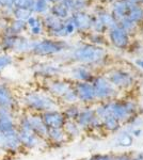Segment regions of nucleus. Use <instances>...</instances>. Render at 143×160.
I'll use <instances>...</instances> for the list:
<instances>
[{"label": "nucleus", "mask_w": 143, "mask_h": 160, "mask_svg": "<svg viewBox=\"0 0 143 160\" xmlns=\"http://www.w3.org/2000/svg\"><path fill=\"white\" fill-rule=\"evenodd\" d=\"M15 0H0V7L1 9L3 8H14Z\"/></svg>", "instance_id": "obj_45"}, {"label": "nucleus", "mask_w": 143, "mask_h": 160, "mask_svg": "<svg viewBox=\"0 0 143 160\" xmlns=\"http://www.w3.org/2000/svg\"><path fill=\"white\" fill-rule=\"evenodd\" d=\"M18 131V138H19L20 146L23 151H35V149L42 148L43 145H45L46 141L38 137L34 132L31 130H24V129H17Z\"/></svg>", "instance_id": "obj_9"}, {"label": "nucleus", "mask_w": 143, "mask_h": 160, "mask_svg": "<svg viewBox=\"0 0 143 160\" xmlns=\"http://www.w3.org/2000/svg\"><path fill=\"white\" fill-rule=\"evenodd\" d=\"M64 30H65V33H66V38L73 35L75 33V31H76V27H75L71 16L64 20Z\"/></svg>", "instance_id": "obj_38"}, {"label": "nucleus", "mask_w": 143, "mask_h": 160, "mask_svg": "<svg viewBox=\"0 0 143 160\" xmlns=\"http://www.w3.org/2000/svg\"><path fill=\"white\" fill-rule=\"evenodd\" d=\"M131 160H143V153L137 155L136 157H134V158H131Z\"/></svg>", "instance_id": "obj_48"}, {"label": "nucleus", "mask_w": 143, "mask_h": 160, "mask_svg": "<svg viewBox=\"0 0 143 160\" xmlns=\"http://www.w3.org/2000/svg\"><path fill=\"white\" fill-rule=\"evenodd\" d=\"M142 133V130L140 129V128H138V129H132L131 131V136H135V137H140Z\"/></svg>", "instance_id": "obj_47"}, {"label": "nucleus", "mask_w": 143, "mask_h": 160, "mask_svg": "<svg viewBox=\"0 0 143 160\" xmlns=\"http://www.w3.org/2000/svg\"><path fill=\"white\" fill-rule=\"evenodd\" d=\"M128 4L126 3L124 0H116L113 3V9H112V16L116 22H120L122 18L126 17L127 11H128Z\"/></svg>", "instance_id": "obj_23"}, {"label": "nucleus", "mask_w": 143, "mask_h": 160, "mask_svg": "<svg viewBox=\"0 0 143 160\" xmlns=\"http://www.w3.org/2000/svg\"><path fill=\"white\" fill-rule=\"evenodd\" d=\"M34 0H15L14 8H20V9H29L31 10V7L33 4Z\"/></svg>", "instance_id": "obj_39"}, {"label": "nucleus", "mask_w": 143, "mask_h": 160, "mask_svg": "<svg viewBox=\"0 0 143 160\" xmlns=\"http://www.w3.org/2000/svg\"><path fill=\"white\" fill-rule=\"evenodd\" d=\"M61 1H62V0H61Z\"/></svg>", "instance_id": "obj_52"}, {"label": "nucleus", "mask_w": 143, "mask_h": 160, "mask_svg": "<svg viewBox=\"0 0 143 160\" xmlns=\"http://www.w3.org/2000/svg\"><path fill=\"white\" fill-rule=\"evenodd\" d=\"M90 40H91V42L93 43V45H94V44H101V43H103V41H104V38H101L98 33H95V34L91 35Z\"/></svg>", "instance_id": "obj_44"}, {"label": "nucleus", "mask_w": 143, "mask_h": 160, "mask_svg": "<svg viewBox=\"0 0 143 160\" xmlns=\"http://www.w3.org/2000/svg\"><path fill=\"white\" fill-rule=\"evenodd\" d=\"M91 28H93V29L96 31V33L103 32V31L106 29V27L101 24L100 20L98 18H94V17L92 18V25H91Z\"/></svg>", "instance_id": "obj_40"}, {"label": "nucleus", "mask_w": 143, "mask_h": 160, "mask_svg": "<svg viewBox=\"0 0 143 160\" xmlns=\"http://www.w3.org/2000/svg\"><path fill=\"white\" fill-rule=\"evenodd\" d=\"M26 24H27V30H28V29H30V28H33V27H35V26H38V25L43 24L42 17L38 16V15L32 14L29 18L26 20Z\"/></svg>", "instance_id": "obj_37"}, {"label": "nucleus", "mask_w": 143, "mask_h": 160, "mask_svg": "<svg viewBox=\"0 0 143 160\" xmlns=\"http://www.w3.org/2000/svg\"><path fill=\"white\" fill-rule=\"evenodd\" d=\"M25 32H27V24H26V22L12 18L8 28L2 31L0 34H10L18 37V35L25 34Z\"/></svg>", "instance_id": "obj_22"}, {"label": "nucleus", "mask_w": 143, "mask_h": 160, "mask_svg": "<svg viewBox=\"0 0 143 160\" xmlns=\"http://www.w3.org/2000/svg\"><path fill=\"white\" fill-rule=\"evenodd\" d=\"M19 102L22 111L38 114L45 111L60 108L58 100L43 89L26 90L22 93V95H19Z\"/></svg>", "instance_id": "obj_1"}, {"label": "nucleus", "mask_w": 143, "mask_h": 160, "mask_svg": "<svg viewBox=\"0 0 143 160\" xmlns=\"http://www.w3.org/2000/svg\"><path fill=\"white\" fill-rule=\"evenodd\" d=\"M12 18H8V17H4V16H1L0 15V33L2 32L3 30H6L9 26L10 22H11Z\"/></svg>", "instance_id": "obj_42"}, {"label": "nucleus", "mask_w": 143, "mask_h": 160, "mask_svg": "<svg viewBox=\"0 0 143 160\" xmlns=\"http://www.w3.org/2000/svg\"><path fill=\"white\" fill-rule=\"evenodd\" d=\"M106 52L101 47L93 44H84L78 46L72 52L73 60L81 64H94L98 63L105 58Z\"/></svg>", "instance_id": "obj_4"}, {"label": "nucleus", "mask_w": 143, "mask_h": 160, "mask_svg": "<svg viewBox=\"0 0 143 160\" xmlns=\"http://www.w3.org/2000/svg\"><path fill=\"white\" fill-rule=\"evenodd\" d=\"M44 31H45V29H44V26H43V24H41L38 26H35V27L28 29L27 32H28V34H29V37L32 38V40H36V38L42 37V35L44 34Z\"/></svg>", "instance_id": "obj_36"}, {"label": "nucleus", "mask_w": 143, "mask_h": 160, "mask_svg": "<svg viewBox=\"0 0 143 160\" xmlns=\"http://www.w3.org/2000/svg\"><path fill=\"white\" fill-rule=\"evenodd\" d=\"M69 74H71V78L74 79L76 82H92L93 80L92 73L84 64L74 66Z\"/></svg>", "instance_id": "obj_19"}, {"label": "nucleus", "mask_w": 143, "mask_h": 160, "mask_svg": "<svg viewBox=\"0 0 143 160\" xmlns=\"http://www.w3.org/2000/svg\"><path fill=\"white\" fill-rule=\"evenodd\" d=\"M108 80L116 88L127 89L134 84V76L124 69H113L108 75Z\"/></svg>", "instance_id": "obj_11"}, {"label": "nucleus", "mask_w": 143, "mask_h": 160, "mask_svg": "<svg viewBox=\"0 0 143 160\" xmlns=\"http://www.w3.org/2000/svg\"><path fill=\"white\" fill-rule=\"evenodd\" d=\"M66 49H69V44L63 40L36 38L32 42L30 55L38 57V58H46V57L60 55Z\"/></svg>", "instance_id": "obj_3"}, {"label": "nucleus", "mask_w": 143, "mask_h": 160, "mask_svg": "<svg viewBox=\"0 0 143 160\" xmlns=\"http://www.w3.org/2000/svg\"><path fill=\"white\" fill-rule=\"evenodd\" d=\"M132 144V136L129 132H123L118 137L116 140V145L123 146V148H128Z\"/></svg>", "instance_id": "obj_34"}, {"label": "nucleus", "mask_w": 143, "mask_h": 160, "mask_svg": "<svg viewBox=\"0 0 143 160\" xmlns=\"http://www.w3.org/2000/svg\"><path fill=\"white\" fill-rule=\"evenodd\" d=\"M49 9H50V3L47 0H34L31 7V12L34 15L44 16L49 13Z\"/></svg>", "instance_id": "obj_27"}, {"label": "nucleus", "mask_w": 143, "mask_h": 160, "mask_svg": "<svg viewBox=\"0 0 143 160\" xmlns=\"http://www.w3.org/2000/svg\"><path fill=\"white\" fill-rule=\"evenodd\" d=\"M109 38H110L111 43H112L115 47L120 48V49L125 48L129 43L128 33H127L126 31H124L123 29H121L120 27H115V28L110 29Z\"/></svg>", "instance_id": "obj_16"}, {"label": "nucleus", "mask_w": 143, "mask_h": 160, "mask_svg": "<svg viewBox=\"0 0 143 160\" xmlns=\"http://www.w3.org/2000/svg\"><path fill=\"white\" fill-rule=\"evenodd\" d=\"M15 63V58L12 53L8 52H1L0 53V77L3 74V72L11 68L13 64Z\"/></svg>", "instance_id": "obj_30"}, {"label": "nucleus", "mask_w": 143, "mask_h": 160, "mask_svg": "<svg viewBox=\"0 0 143 160\" xmlns=\"http://www.w3.org/2000/svg\"><path fill=\"white\" fill-rule=\"evenodd\" d=\"M0 148L6 156L17 155L20 153V151H23L17 129L8 132H0Z\"/></svg>", "instance_id": "obj_6"}, {"label": "nucleus", "mask_w": 143, "mask_h": 160, "mask_svg": "<svg viewBox=\"0 0 143 160\" xmlns=\"http://www.w3.org/2000/svg\"><path fill=\"white\" fill-rule=\"evenodd\" d=\"M87 0H75L74 1V12H80L87 7ZM73 12V13H74Z\"/></svg>", "instance_id": "obj_41"}, {"label": "nucleus", "mask_w": 143, "mask_h": 160, "mask_svg": "<svg viewBox=\"0 0 143 160\" xmlns=\"http://www.w3.org/2000/svg\"><path fill=\"white\" fill-rule=\"evenodd\" d=\"M96 118V111L91 107H85L81 108L78 115L76 123L78 124L80 128L82 130L84 129H89L91 124H92L93 120Z\"/></svg>", "instance_id": "obj_18"}, {"label": "nucleus", "mask_w": 143, "mask_h": 160, "mask_svg": "<svg viewBox=\"0 0 143 160\" xmlns=\"http://www.w3.org/2000/svg\"><path fill=\"white\" fill-rule=\"evenodd\" d=\"M137 65L143 69V59H142V60H138L137 61Z\"/></svg>", "instance_id": "obj_49"}, {"label": "nucleus", "mask_w": 143, "mask_h": 160, "mask_svg": "<svg viewBox=\"0 0 143 160\" xmlns=\"http://www.w3.org/2000/svg\"><path fill=\"white\" fill-rule=\"evenodd\" d=\"M49 13L56 16L57 18L61 20H65L71 16V13L67 11V9L61 2H57V3L50 4V9H49Z\"/></svg>", "instance_id": "obj_25"}, {"label": "nucleus", "mask_w": 143, "mask_h": 160, "mask_svg": "<svg viewBox=\"0 0 143 160\" xmlns=\"http://www.w3.org/2000/svg\"><path fill=\"white\" fill-rule=\"evenodd\" d=\"M132 157L128 156L126 154H121V155H116V156H113L112 160H131Z\"/></svg>", "instance_id": "obj_46"}, {"label": "nucleus", "mask_w": 143, "mask_h": 160, "mask_svg": "<svg viewBox=\"0 0 143 160\" xmlns=\"http://www.w3.org/2000/svg\"><path fill=\"white\" fill-rule=\"evenodd\" d=\"M61 72V65L56 63H50V62H41V63H38L36 65H34V68H33L34 76L43 79L44 81L49 79L58 78Z\"/></svg>", "instance_id": "obj_10"}, {"label": "nucleus", "mask_w": 143, "mask_h": 160, "mask_svg": "<svg viewBox=\"0 0 143 160\" xmlns=\"http://www.w3.org/2000/svg\"><path fill=\"white\" fill-rule=\"evenodd\" d=\"M141 2H142V3H143V0H141Z\"/></svg>", "instance_id": "obj_50"}, {"label": "nucleus", "mask_w": 143, "mask_h": 160, "mask_svg": "<svg viewBox=\"0 0 143 160\" xmlns=\"http://www.w3.org/2000/svg\"><path fill=\"white\" fill-rule=\"evenodd\" d=\"M80 110H81V108H80V106L78 104L65 105L63 106L62 113H63L66 121H76L78 115H79Z\"/></svg>", "instance_id": "obj_28"}, {"label": "nucleus", "mask_w": 143, "mask_h": 160, "mask_svg": "<svg viewBox=\"0 0 143 160\" xmlns=\"http://www.w3.org/2000/svg\"><path fill=\"white\" fill-rule=\"evenodd\" d=\"M69 141V138L64 132L63 128H51L48 129L47 137H46V143L51 145L61 146Z\"/></svg>", "instance_id": "obj_20"}, {"label": "nucleus", "mask_w": 143, "mask_h": 160, "mask_svg": "<svg viewBox=\"0 0 143 160\" xmlns=\"http://www.w3.org/2000/svg\"><path fill=\"white\" fill-rule=\"evenodd\" d=\"M71 18L74 22L76 30L79 31H87L91 28L92 25V17H90L87 13L80 11L72 13Z\"/></svg>", "instance_id": "obj_21"}, {"label": "nucleus", "mask_w": 143, "mask_h": 160, "mask_svg": "<svg viewBox=\"0 0 143 160\" xmlns=\"http://www.w3.org/2000/svg\"><path fill=\"white\" fill-rule=\"evenodd\" d=\"M41 118H42L44 124H45L48 129H51V128H63L66 121L60 108L48 110L41 113Z\"/></svg>", "instance_id": "obj_12"}, {"label": "nucleus", "mask_w": 143, "mask_h": 160, "mask_svg": "<svg viewBox=\"0 0 143 160\" xmlns=\"http://www.w3.org/2000/svg\"><path fill=\"white\" fill-rule=\"evenodd\" d=\"M16 35L0 34V48H1L2 52L12 53L13 49H14L15 43H16Z\"/></svg>", "instance_id": "obj_24"}, {"label": "nucleus", "mask_w": 143, "mask_h": 160, "mask_svg": "<svg viewBox=\"0 0 143 160\" xmlns=\"http://www.w3.org/2000/svg\"><path fill=\"white\" fill-rule=\"evenodd\" d=\"M74 87V84L71 81H67L65 79L62 78H54L44 81V88L43 90H45L49 95L59 100L65 95V93L71 90Z\"/></svg>", "instance_id": "obj_8"}, {"label": "nucleus", "mask_w": 143, "mask_h": 160, "mask_svg": "<svg viewBox=\"0 0 143 160\" xmlns=\"http://www.w3.org/2000/svg\"><path fill=\"white\" fill-rule=\"evenodd\" d=\"M33 40L25 34L18 35L16 43H15L14 49L12 51V55L16 56H26L30 55L31 48H32Z\"/></svg>", "instance_id": "obj_17"}, {"label": "nucleus", "mask_w": 143, "mask_h": 160, "mask_svg": "<svg viewBox=\"0 0 143 160\" xmlns=\"http://www.w3.org/2000/svg\"><path fill=\"white\" fill-rule=\"evenodd\" d=\"M92 84L94 87L96 99L100 100H112L116 95L115 87L105 77H95L92 80Z\"/></svg>", "instance_id": "obj_7"}, {"label": "nucleus", "mask_w": 143, "mask_h": 160, "mask_svg": "<svg viewBox=\"0 0 143 160\" xmlns=\"http://www.w3.org/2000/svg\"><path fill=\"white\" fill-rule=\"evenodd\" d=\"M119 22L120 24H118V27L123 29L124 31H126L127 33L134 31L135 28H136V24H135L134 22H131L128 17H124V18H122Z\"/></svg>", "instance_id": "obj_35"}, {"label": "nucleus", "mask_w": 143, "mask_h": 160, "mask_svg": "<svg viewBox=\"0 0 143 160\" xmlns=\"http://www.w3.org/2000/svg\"><path fill=\"white\" fill-rule=\"evenodd\" d=\"M63 130L69 140V139L78 138V137L81 135L82 129L78 126L76 121H65V124L63 126Z\"/></svg>", "instance_id": "obj_26"}, {"label": "nucleus", "mask_w": 143, "mask_h": 160, "mask_svg": "<svg viewBox=\"0 0 143 160\" xmlns=\"http://www.w3.org/2000/svg\"><path fill=\"white\" fill-rule=\"evenodd\" d=\"M17 115L12 111L0 109V132L17 129Z\"/></svg>", "instance_id": "obj_14"}, {"label": "nucleus", "mask_w": 143, "mask_h": 160, "mask_svg": "<svg viewBox=\"0 0 143 160\" xmlns=\"http://www.w3.org/2000/svg\"><path fill=\"white\" fill-rule=\"evenodd\" d=\"M0 9H1V7H0Z\"/></svg>", "instance_id": "obj_51"}, {"label": "nucleus", "mask_w": 143, "mask_h": 160, "mask_svg": "<svg viewBox=\"0 0 143 160\" xmlns=\"http://www.w3.org/2000/svg\"><path fill=\"white\" fill-rule=\"evenodd\" d=\"M126 17H128L131 22H135V24L141 22V20L143 19V8L140 7L139 4L130 6L128 8Z\"/></svg>", "instance_id": "obj_29"}, {"label": "nucleus", "mask_w": 143, "mask_h": 160, "mask_svg": "<svg viewBox=\"0 0 143 160\" xmlns=\"http://www.w3.org/2000/svg\"><path fill=\"white\" fill-rule=\"evenodd\" d=\"M28 118H29V124L31 131L34 132L36 136L40 137L41 139L46 141V137H47L48 128L44 124L41 114L38 113H30L28 112Z\"/></svg>", "instance_id": "obj_15"}, {"label": "nucleus", "mask_w": 143, "mask_h": 160, "mask_svg": "<svg viewBox=\"0 0 143 160\" xmlns=\"http://www.w3.org/2000/svg\"><path fill=\"white\" fill-rule=\"evenodd\" d=\"M98 19L101 22V24L105 26L106 28H115L118 27V22L114 19V17L112 16V14L107 12H100V15H98Z\"/></svg>", "instance_id": "obj_32"}, {"label": "nucleus", "mask_w": 143, "mask_h": 160, "mask_svg": "<svg viewBox=\"0 0 143 160\" xmlns=\"http://www.w3.org/2000/svg\"><path fill=\"white\" fill-rule=\"evenodd\" d=\"M0 109H6L18 113L22 111L19 96L9 82L4 81L0 77Z\"/></svg>", "instance_id": "obj_5"}, {"label": "nucleus", "mask_w": 143, "mask_h": 160, "mask_svg": "<svg viewBox=\"0 0 143 160\" xmlns=\"http://www.w3.org/2000/svg\"><path fill=\"white\" fill-rule=\"evenodd\" d=\"M32 15V12L29 9H20V8H14L13 10L12 18L18 19V20H24L26 22L29 17Z\"/></svg>", "instance_id": "obj_33"}, {"label": "nucleus", "mask_w": 143, "mask_h": 160, "mask_svg": "<svg viewBox=\"0 0 143 160\" xmlns=\"http://www.w3.org/2000/svg\"><path fill=\"white\" fill-rule=\"evenodd\" d=\"M74 88L78 97V102L91 104L96 100L94 87L92 82H76L74 84Z\"/></svg>", "instance_id": "obj_13"}, {"label": "nucleus", "mask_w": 143, "mask_h": 160, "mask_svg": "<svg viewBox=\"0 0 143 160\" xmlns=\"http://www.w3.org/2000/svg\"><path fill=\"white\" fill-rule=\"evenodd\" d=\"M136 110L137 105L132 100H108L95 109L100 118L112 117L121 124L131 120Z\"/></svg>", "instance_id": "obj_2"}, {"label": "nucleus", "mask_w": 143, "mask_h": 160, "mask_svg": "<svg viewBox=\"0 0 143 160\" xmlns=\"http://www.w3.org/2000/svg\"><path fill=\"white\" fill-rule=\"evenodd\" d=\"M100 121L103 123V127L108 131L114 132V131H118L121 128V123L112 117H105L100 118Z\"/></svg>", "instance_id": "obj_31"}, {"label": "nucleus", "mask_w": 143, "mask_h": 160, "mask_svg": "<svg viewBox=\"0 0 143 160\" xmlns=\"http://www.w3.org/2000/svg\"><path fill=\"white\" fill-rule=\"evenodd\" d=\"M113 156L110 155H94L89 160H112Z\"/></svg>", "instance_id": "obj_43"}]
</instances>
